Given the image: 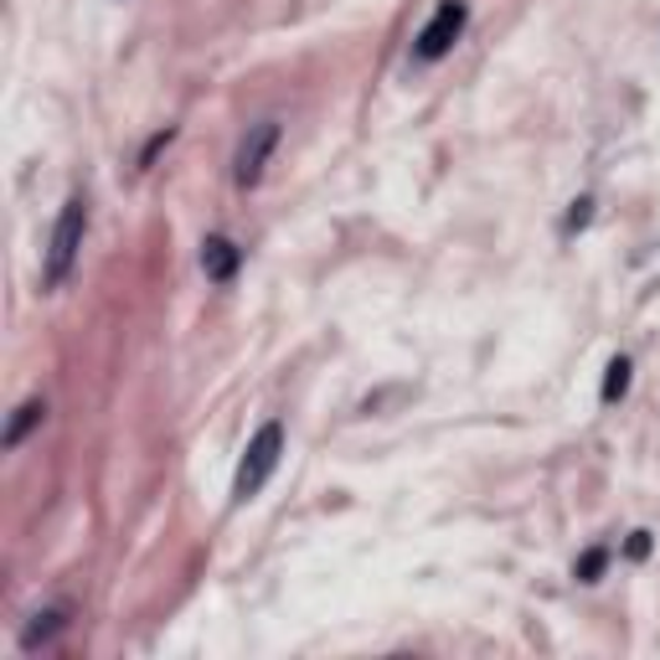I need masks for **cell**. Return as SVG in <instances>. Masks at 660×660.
I'll return each mask as SVG.
<instances>
[{
  "instance_id": "obj_6",
  "label": "cell",
  "mask_w": 660,
  "mask_h": 660,
  "mask_svg": "<svg viewBox=\"0 0 660 660\" xmlns=\"http://www.w3.org/2000/svg\"><path fill=\"white\" fill-rule=\"evenodd\" d=\"M42 418H47V403H42V398H32V403H21V407H16V418L5 424V449H16V444L26 439V434H32L36 424H42Z\"/></svg>"
},
{
  "instance_id": "obj_9",
  "label": "cell",
  "mask_w": 660,
  "mask_h": 660,
  "mask_svg": "<svg viewBox=\"0 0 660 660\" xmlns=\"http://www.w3.org/2000/svg\"><path fill=\"white\" fill-rule=\"evenodd\" d=\"M589 217H593V202H589V197H578L573 212H568V222H562V227H568V233H578V227H589Z\"/></svg>"
},
{
  "instance_id": "obj_10",
  "label": "cell",
  "mask_w": 660,
  "mask_h": 660,
  "mask_svg": "<svg viewBox=\"0 0 660 660\" xmlns=\"http://www.w3.org/2000/svg\"><path fill=\"white\" fill-rule=\"evenodd\" d=\"M629 558H635V562L650 558V532H635V537H629Z\"/></svg>"
},
{
  "instance_id": "obj_8",
  "label": "cell",
  "mask_w": 660,
  "mask_h": 660,
  "mask_svg": "<svg viewBox=\"0 0 660 660\" xmlns=\"http://www.w3.org/2000/svg\"><path fill=\"white\" fill-rule=\"evenodd\" d=\"M604 568H609V552H604V547H589V552L578 558V578H583V583H599Z\"/></svg>"
},
{
  "instance_id": "obj_3",
  "label": "cell",
  "mask_w": 660,
  "mask_h": 660,
  "mask_svg": "<svg viewBox=\"0 0 660 660\" xmlns=\"http://www.w3.org/2000/svg\"><path fill=\"white\" fill-rule=\"evenodd\" d=\"M465 21H470V5H465V0H439V11L424 21V32H418V42H413L418 63H439L444 52L465 36Z\"/></svg>"
},
{
  "instance_id": "obj_7",
  "label": "cell",
  "mask_w": 660,
  "mask_h": 660,
  "mask_svg": "<svg viewBox=\"0 0 660 660\" xmlns=\"http://www.w3.org/2000/svg\"><path fill=\"white\" fill-rule=\"evenodd\" d=\"M629 372H635V367H629V356H614L609 372H604V388H599V398H604V403H619V398L629 392Z\"/></svg>"
},
{
  "instance_id": "obj_1",
  "label": "cell",
  "mask_w": 660,
  "mask_h": 660,
  "mask_svg": "<svg viewBox=\"0 0 660 660\" xmlns=\"http://www.w3.org/2000/svg\"><path fill=\"white\" fill-rule=\"evenodd\" d=\"M279 455H284V424L269 418V424L248 439V449H243V465H237V474H233V501H254V495L269 485V474L279 470Z\"/></svg>"
},
{
  "instance_id": "obj_2",
  "label": "cell",
  "mask_w": 660,
  "mask_h": 660,
  "mask_svg": "<svg viewBox=\"0 0 660 660\" xmlns=\"http://www.w3.org/2000/svg\"><path fill=\"white\" fill-rule=\"evenodd\" d=\"M83 233H88V202L83 197H68V206L57 212V227H52V243H47V284H68L72 264H78V248H83Z\"/></svg>"
},
{
  "instance_id": "obj_5",
  "label": "cell",
  "mask_w": 660,
  "mask_h": 660,
  "mask_svg": "<svg viewBox=\"0 0 660 660\" xmlns=\"http://www.w3.org/2000/svg\"><path fill=\"white\" fill-rule=\"evenodd\" d=\"M237 264H243V254H237V243L233 237H222V233H212L202 243V269H206V279H217V284H227L237 273Z\"/></svg>"
},
{
  "instance_id": "obj_4",
  "label": "cell",
  "mask_w": 660,
  "mask_h": 660,
  "mask_svg": "<svg viewBox=\"0 0 660 660\" xmlns=\"http://www.w3.org/2000/svg\"><path fill=\"white\" fill-rule=\"evenodd\" d=\"M273 145H279V124H273V119H264V124L248 130V139L237 145V160H233L237 187H258V181H264V166H269Z\"/></svg>"
}]
</instances>
